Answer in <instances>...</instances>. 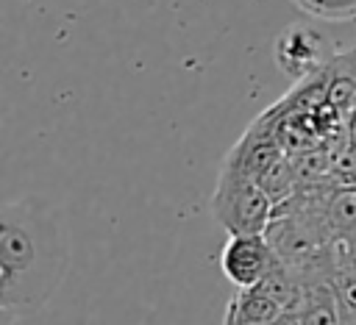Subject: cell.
I'll list each match as a JSON object with an SVG mask.
<instances>
[{
    "mask_svg": "<svg viewBox=\"0 0 356 325\" xmlns=\"http://www.w3.org/2000/svg\"><path fill=\"white\" fill-rule=\"evenodd\" d=\"M331 281L339 303V322H356V267L348 261L342 242H334Z\"/></svg>",
    "mask_w": 356,
    "mask_h": 325,
    "instance_id": "9c48e42d",
    "label": "cell"
},
{
    "mask_svg": "<svg viewBox=\"0 0 356 325\" xmlns=\"http://www.w3.org/2000/svg\"><path fill=\"white\" fill-rule=\"evenodd\" d=\"M256 181L261 183V189L270 194V200H273L275 206L284 203L286 197H292V194L298 192V169H295L292 153H284L281 158H275Z\"/></svg>",
    "mask_w": 356,
    "mask_h": 325,
    "instance_id": "30bf717a",
    "label": "cell"
},
{
    "mask_svg": "<svg viewBox=\"0 0 356 325\" xmlns=\"http://www.w3.org/2000/svg\"><path fill=\"white\" fill-rule=\"evenodd\" d=\"M345 133H348V147L356 153V103L345 111Z\"/></svg>",
    "mask_w": 356,
    "mask_h": 325,
    "instance_id": "8fae6325",
    "label": "cell"
},
{
    "mask_svg": "<svg viewBox=\"0 0 356 325\" xmlns=\"http://www.w3.org/2000/svg\"><path fill=\"white\" fill-rule=\"evenodd\" d=\"M309 189L325 228L337 242H356V183H314Z\"/></svg>",
    "mask_w": 356,
    "mask_h": 325,
    "instance_id": "5b68a950",
    "label": "cell"
},
{
    "mask_svg": "<svg viewBox=\"0 0 356 325\" xmlns=\"http://www.w3.org/2000/svg\"><path fill=\"white\" fill-rule=\"evenodd\" d=\"M281 314H284L281 303L256 283V286L236 289V294L231 297V303L225 308V322L270 325V322H281Z\"/></svg>",
    "mask_w": 356,
    "mask_h": 325,
    "instance_id": "52a82bcc",
    "label": "cell"
},
{
    "mask_svg": "<svg viewBox=\"0 0 356 325\" xmlns=\"http://www.w3.org/2000/svg\"><path fill=\"white\" fill-rule=\"evenodd\" d=\"M70 261L58 214L39 197L3 206L0 219V319L36 317L56 294Z\"/></svg>",
    "mask_w": 356,
    "mask_h": 325,
    "instance_id": "6da1fadb",
    "label": "cell"
},
{
    "mask_svg": "<svg viewBox=\"0 0 356 325\" xmlns=\"http://www.w3.org/2000/svg\"><path fill=\"white\" fill-rule=\"evenodd\" d=\"M273 208L275 203L253 175H245L228 164L220 167L211 214L228 233H264Z\"/></svg>",
    "mask_w": 356,
    "mask_h": 325,
    "instance_id": "7a4b0ae2",
    "label": "cell"
},
{
    "mask_svg": "<svg viewBox=\"0 0 356 325\" xmlns=\"http://www.w3.org/2000/svg\"><path fill=\"white\" fill-rule=\"evenodd\" d=\"M286 150H284V144H281V139H278V131H275V119L264 111L245 133H242V139L231 147V153L225 156V161L222 164H228V167H234V169H239V172H245V175H253V178H259L275 158H281Z\"/></svg>",
    "mask_w": 356,
    "mask_h": 325,
    "instance_id": "277c9868",
    "label": "cell"
},
{
    "mask_svg": "<svg viewBox=\"0 0 356 325\" xmlns=\"http://www.w3.org/2000/svg\"><path fill=\"white\" fill-rule=\"evenodd\" d=\"M275 64L284 75H289L295 83L320 72L323 64V42L314 31L303 25H289L275 39Z\"/></svg>",
    "mask_w": 356,
    "mask_h": 325,
    "instance_id": "8992f818",
    "label": "cell"
},
{
    "mask_svg": "<svg viewBox=\"0 0 356 325\" xmlns=\"http://www.w3.org/2000/svg\"><path fill=\"white\" fill-rule=\"evenodd\" d=\"M325 100L342 111L356 103V47L325 64Z\"/></svg>",
    "mask_w": 356,
    "mask_h": 325,
    "instance_id": "ba28073f",
    "label": "cell"
},
{
    "mask_svg": "<svg viewBox=\"0 0 356 325\" xmlns=\"http://www.w3.org/2000/svg\"><path fill=\"white\" fill-rule=\"evenodd\" d=\"M275 261L278 256L264 233H228L220 253V269L236 289L259 283L275 267Z\"/></svg>",
    "mask_w": 356,
    "mask_h": 325,
    "instance_id": "3957f363",
    "label": "cell"
}]
</instances>
